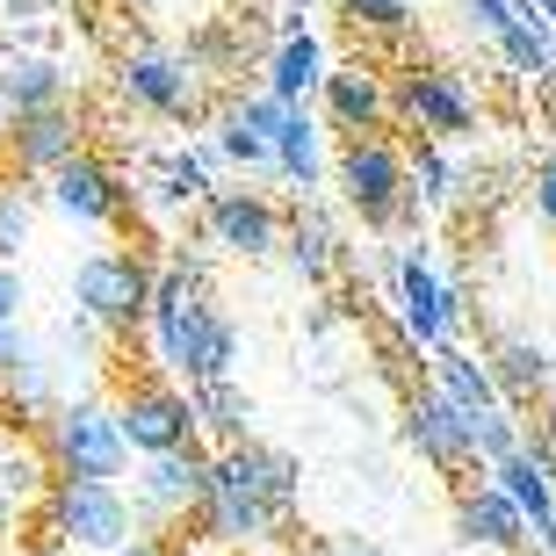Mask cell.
Listing matches in <instances>:
<instances>
[{
    "mask_svg": "<svg viewBox=\"0 0 556 556\" xmlns=\"http://www.w3.org/2000/svg\"><path fill=\"white\" fill-rule=\"evenodd\" d=\"M535 8H542V15L556 22V0H520V15H535Z\"/></svg>",
    "mask_w": 556,
    "mask_h": 556,
    "instance_id": "74e56055",
    "label": "cell"
},
{
    "mask_svg": "<svg viewBox=\"0 0 556 556\" xmlns=\"http://www.w3.org/2000/svg\"><path fill=\"white\" fill-rule=\"evenodd\" d=\"M498 51H506V59H514V73H528V80H542V73H549V65H556L549 37H542V29H535V22H528V15H520L514 29L498 37Z\"/></svg>",
    "mask_w": 556,
    "mask_h": 556,
    "instance_id": "4316f807",
    "label": "cell"
},
{
    "mask_svg": "<svg viewBox=\"0 0 556 556\" xmlns=\"http://www.w3.org/2000/svg\"><path fill=\"white\" fill-rule=\"evenodd\" d=\"M188 405H195V427H210L217 441H247V419H253V397L231 383V376H217V383H188Z\"/></svg>",
    "mask_w": 556,
    "mask_h": 556,
    "instance_id": "d6986e66",
    "label": "cell"
},
{
    "mask_svg": "<svg viewBox=\"0 0 556 556\" xmlns=\"http://www.w3.org/2000/svg\"><path fill=\"white\" fill-rule=\"evenodd\" d=\"M203 492H210V455L195 441L174 455H144L138 484H130L138 528H166V520H181V514H203Z\"/></svg>",
    "mask_w": 556,
    "mask_h": 556,
    "instance_id": "52a82bcc",
    "label": "cell"
},
{
    "mask_svg": "<svg viewBox=\"0 0 556 556\" xmlns=\"http://www.w3.org/2000/svg\"><path fill=\"white\" fill-rule=\"evenodd\" d=\"M203 225L225 253H247V261L275 247V210L261 203V195H247V188H217L203 203Z\"/></svg>",
    "mask_w": 556,
    "mask_h": 556,
    "instance_id": "5bb4252c",
    "label": "cell"
},
{
    "mask_svg": "<svg viewBox=\"0 0 556 556\" xmlns=\"http://www.w3.org/2000/svg\"><path fill=\"white\" fill-rule=\"evenodd\" d=\"M22 556H65V542H37V549H22Z\"/></svg>",
    "mask_w": 556,
    "mask_h": 556,
    "instance_id": "f35d334b",
    "label": "cell"
},
{
    "mask_svg": "<svg viewBox=\"0 0 556 556\" xmlns=\"http://www.w3.org/2000/svg\"><path fill=\"white\" fill-rule=\"evenodd\" d=\"M348 15L362 22V29H397L405 8H397V0H348Z\"/></svg>",
    "mask_w": 556,
    "mask_h": 556,
    "instance_id": "4dcf8cb0",
    "label": "cell"
},
{
    "mask_svg": "<svg viewBox=\"0 0 556 556\" xmlns=\"http://www.w3.org/2000/svg\"><path fill=\"white\" fill-rule=\"evenodd\" d=\"M289 268L304 275V282H326V275H332V231H326V217H296V225H289Z\"/></svg>",
    "mask_w": 556,
    "mask_h": 556,
    "instance_id": "cb8c5ba5",
    "label": "cell"
},
{
    "mask_svg": "<svg viewBox=\"0 0 556 556\" xmlns=\"http://www.w3.org/2000/svg\"><path fill=\"white\" fill-rule=\"evenodd\" d=\"M8 144H15L22 174H59V166L80 152V124H73L65 109H37V116H15Z\"/></svg>",
    "mask_w": 556,
    "mask_h": 556,
    "instance_id": "2e32d148",
    "label": "cell"
},
{
    "mask_svg": "<svg viewBox=\"0 0 556 556\" xmlns=\"http://www.w3.org/2000/svg\"><path fill=\"white\" fill-rule=\"evenodd\" d=\"M116 556H174V549H166V542H124Z\"/></svg>",
    "mask_w": 556,
    "mask_h": 556,
    "instance_id": "8d00e7d4",
    "label": "cell"
},
{
    "mask_svg": "<svg viewBox=\"0 0 556 556\" xmlns=\"http://www.w3.org/2000/svg\"><path fill=\"white\" fill-rule=\"evenodd\" d=\"M405 433H413V448L427 455L433 470H448V477L477 470V427H470V413H463L441 383L413 391V405H405Z\"/></svg>",
    "mask_w": 556,
    "mask_h": 556,
    "instance_id": "ba28073f",
    "label": "cell"
},
{
    "mask_svg": "<svg viewBox=\"0 0 556 556\" xmlns=\"http://www.w3.org/2000/svg\"><path fill=\"white\" fill-rule=\"evenodd\" d=\"M43 441H51V463H59V477H94V484H116L130 463V441L124 427H116V413H102V405H51L43 413Z\"/></svg>",
    "mask_w": 556,
    "mask_h": 556,
    "instance_id": "5b68a950",
    "label": "cell"
},
{
    "mask_svg": "<svg viewBox=\"0 0 556 556\" xmlns=\"http://www.w3.org/2000/svg\"><path fill=\"white\" fill-rule=\"evenodd\" d=\"M116 427H124L130 455H174V448H188V433H195V405H188L181 391H166V383H138V391H124V405H116Z\"/></svg>",
    "mask_w": 556,
    "mask_h": 556,
    "instance_id": "9c48e42d",
    "label": "cell"
},
{
    "mask_svg": "<svg viewBox=\"0 0 556 556\" xmlns=\"http://www.w3.org/2000/svg\"><path fill=\"white\" fill-rule=\"evenodd\" d=\"M152 282L160 275L144 268L138 253H87L73 268V304L102 332H138V326H152Z\"/></svg>",
    "mask_w": 556,
    "mask_h": 556,
    "instance_id": "277c9868",
    "label": "cell"
},
{
    "mask_svg": "<svg viewBox=\"0 0 556 556\" xmlns=\"http://www.w3.org/2000/svg\"><path fill=\"white\" fill-rule=\"evenodd\" d=\"M470 427H477V463H484V470H498V463H506V455L528 441V433H520V419L506 413V405H492V413H470Z\"/></svg>",
    "mask_w": 556,
    "mask_h": 556,
    "instance_id": "d4e9b609",
    "label": "cell"
},
{
    "mask_svg": "<svg viewBox=\"0 0 556 556\" xmlns=\"http://www.w3.org/2000/svg\"><path fill=\"white\" fill-rule=\"evenodd\" d=\"M311 87H318V43L296 29V37H282V51H275V65H268V94L275 102H304Z\"/></svg>",
    "mask_w": 556,
    "mask_h": 556,
    "instance_id": "7402d4cb",
    "label": "cell"
},
{
    "mask_svg": "<svg viewBox=\"0 0 556 556\" xmlns=\"http://www.w3.org/2000/svg\"><path fill=\"white\" fill-rule=\"evenodd\" d=\"M433 383H441L463 413H492V405H506L492 362H477V354H463V348H441V354H433Z\"/></svg>",
    "mask_w": 556,
    "mask_h": 556,
    "instance_id": "ac0fdd59",
    "label": "cell"
},
{
    "mask_svg": "<svg viewBox=\"0 0 556 556\" xmlns=\"http://www.w3.org/2000/svg\"><path fill=\"white\" fill-rule=\"evenodd\" d=\"M22 362H37V354L22 348V332H15V326H0V383H8V376H15Z\"/></svg>",
    "mask_w": 556,
    "mask_h": 556,
    "instance_id": "e575fe53",
    "label": "cell"
},
{
    "mask_svg": "<svg viewBox=\"0 0 556 556\" xmlns=\"http://www.w3.org/2000/svg\"><path fill=\"white\" fill-rule=\"evenodd\" d=\"M195 80H203V73H195L188 51H130V59L116 65V87H124L138 109H152V116H188L195 94H203Z\"/></svg>",
    "mask_w": 556,
    "mask_h": 556,
    "instance_id": "30bf717a",
    "label": "cell"
},
{
    "mask_svg": "<svg viewBox=\"0 0 556 556\" xmlns=\"http://www.w3.org/2000/svg\"><path fill=\"white\" fill-rule=\"evenodd\" d=\"M463 8H470V22H484V29H492V37H506V29H514V8H506V0H463Z\"/></svg>",
    "mask_w": 556,
    "mask_h": 556,
    "instance_id": "836d02e7",
    "label": "cell"
},
{
    "mask_svg": "<svg viewBox=\"0 0 556 556\" xmlns=\"http://www.w3.org/2000/svg\"><path fill=\"white\" fill-rule=\"evenodd\" d=\"M152 348H160V369L188 376V383H217L239 362V332L225 311H210L195 296V275L166 268L152 282Z\"/></svg>",
    "mask_w": 556,
    "mask_h": 556,
    "instance_id": "7a4b0ae2",
    "label": "cell"
},
{
    "mask_svg": "<svg viewBox=\"0 0 556 556\" xmlns=\"http://www.w3.org/2000/svg\"><path fill=\"white\" fill-rule=\"evenodd\" d=\"M484 362H492V376H498V391H506V397H535V391H549V376H556L549 348L528 340V332H498Z\"/></svg>",
    "mask_w": 556,
    "mask_h": 556,
    "instance_id": "e0dca14e",
    "label": "cell"
},
{
    "mask_svg": "<svg viewBox=\"0 0 556 556\" xmlns=\"http://www.w3.org/2000/svg\"><path fill=\"white\" fill-rule=\"evenodd\" d=\"M0 535H8V498H0Z\"/></svg>",
    "mask_w": 556,
    "mask_h": 556,
    "instance_id": "ab89813d",
    "label": "cell"
},
{
    "mask_svg": "<svg viewBox=\"0 0 556 556\" xmlns=\"http://www.w3.org/2000/svg\"><path fill=\"white\" fill-rule=\"evenodd\" d=\"M275 166H282L289 181H318V130H311V116L296 102H289V116H282V130H275Z\"/></svg>",
    "mask_w": 556,
    "mask_h": 556,
    "instance_id": "603a6c76",
    "label": "cell"
},
{
    "mask_svg": "<svg viewBox=\"0 0 556 556\" xmlns=\"http://www.w3.org/2000/svg\"><path fill=\"white\" fill-rule=\"evenodd\" d=\"M296 455L268 448V441H231L225 455H210V492H203V535L210 542H261L275 535L296 506Z\"/></svg>",
    "mask_w": 556,
    "mask_h": 556,
    "instance_id": "6da1fadb",
    "label": "cell"
},
{
    "mask_svg": "<svg viewBox=\"0 0 556 556\" xmlns=\"http://www.w3.org/2000/svg\"><path fill=\"white\" fill-rule=\"evenodd\" d=\"M29 217H37V195L22 181H0V261H15L29 247Z\"/></svg>",
    "mask_w": 556,
    "mask_h": 556,
    "instance_id": "484cf974",
    "label": "cell"
},
{
    "mask_svg": "<svg viewBox=\"0 0 556 556\" xmlns=\"http://www.w3.org/2000/svg\"><path fill=\"white\" fill-rule=\"evenodd\" d=\"M397 116L427 138H455V130H470V87L455 80V73H413V80L397 87Z\"/></svg>",
    "mask_w": 556,
    "mask_h": 556,
    "instance_id": "7c38bea8",
    "label": "cell"
},
{
    "mask_svg": "<svg viewBox=\"0 0 556 556\" xmlns=\"http://www.w3.org/2000/svg\"><path fill=\"white\" fill-rule=\"evenodd\" d=\"M311 556H391V549H376V542H362V535H340V542H318Z\"/></svg>",
    "mask_w": 556,
    "mask_h": 556,
    "instance_id": "d590c367",
    "label": "cell"
},
{
    "mask_svg": "<svg viewBox=\"0 0 556 556\" xmlns=\"http://www.w3.org/2000/svg\"><path fill=\"white\" fill-rule=\"evenodd\" d=\"M22 304H29V289H22L15 261H0V326H15V318H22Z\"/></svg>",
    "mask_w": 556,
    "mask_h": 556,
    "instance_id": "1f68e13d",
    "label": "cell"
},
{
    "mask_svg": "<svg viewBox=\"0 0 556 556\" xmlns=\"http://www.w3.org/2000/svg\"><path fill=\"white\" fill-rule=\"evenodd\" d=\"M51 203L73 217V225H116V181H109V166H94L87 152H73V160L51 174Z\"/></svg>",
    "mask_w": 556,
    "mask_h": 556,
    "instance_id": "9a60e30c",
    "label": "cell"
},
{
    "mask_svg": "<svg viewBox=\"0 0 556 556\" xmlns=\"http://www.w3.org/2000/svg\"><path fill=\"white\" fill-rule=\"evenodd\" d=\"M455 535L470 542V549H506V556H520L528 549V514H520L514 498H506V484H477V477H463L455 484Z\"/></svg>",
    "mask_w": 556,
    "mask_h": 556,
    "instance_id": "8fae6325",
    "label": "cell"
},
{
    "mask_svg": "<svg viewBox=\"0 0 556 556\" xmlns=\"http://www.w3.org/2000/svg\"><path fill=\"white\" fill-rule=\"evenodd\" d=\"M413 188H419V195H427V203H441V195H455V166L441 160L433 144H427V152H419V160H413Z\"/></svg>",
    "mask_w": 556,
    "mask_h": 556,
    "instance_id": "f1b7e54d",
    "label": "cell"
},
{
    "mask_svg": "<svg viewBox=\"0 0 556 556\" xmlns=\"http://www.w3.org/2000/svg\"><path fill=\"white\" fill-rule=\"evenodd\" d=\"M217 144H225V160L231 166H275V144L268 138H253L247 124H231L225 116V130H217Z\"/></svg>",
    "mask_w": 556,
    "mask_h": 556,
    "instance_id": "83f0119b",
    "label": "cell"
},
{
    "mask_svg": "<svg viewBox=\"0 0 556 556\" xmlns=\"http://www.w3.org/2000/svg\"><path fill=\"white\" fill-rule=\"evenodd\" d=\"M166 195H174V203H195V195H217V188H210V174H203V160H166Z\"/></svg>",
    "mask_w": 556,
    "mask_h": 556,
    "instance_id": "f546056e",
    "label": "cell"
},
{
    "mask_svg": "<svg viewBox=\"0 0 556 556\" xmlns=\"http://www.w3.org/2000/svg\"><path fill=\"white\" fill-rule=\"evenodd\" d=\"M0 102L15 109V116L59 109V65H51V59H37V51H22V59H8V73H0Z\"/></svg>",
    "mask_w": 556,
    "mask_h": 556,
    "instance_id": "44dd1931",
    "label": "cell"
},
{
    "mask_svg": "<svg viewBox=\"0 0 556 556\" xmlns=\"http://www.w3.org/2000/svg\"><path fill=\"white\" fill-rule=\"evenodd\" d=\"M130 8H152V0H130Z\"/></svg>",
    "mask_w": 556,
    "mask_h": 556,
    "instance_id": "60d3db41",
    "label": "cell"
},
{
    "mask_svg": "<svg viewBox=\"0 0 556 556\" xmlns=\"http://www.w3.org/2000/svg\"><path fill=\"white\" fill-rule=\"evenodd\" d=\"M340 195H348V203L362 210V225H376V231L413 225L419 203H427L413 188V166L397 160L383 138H362V130H354L348 152H340Z\"/></svg>",
    "mask_w": 556,
    "mask_h": 556,
    "instance_id": "3957f363",
    "label": "cell"
},
{
    "mask_svg": "<svg viewBox=\"0 0 556 556\" xmlns=\"http://www.w3.org/2000/svg\"><path fill=\"white\" fill-rule=\"evenodd\" d=\"M0 116H8V102H0Z\"/></svg>",
    "mask_w": 556,
    "mask_h": 556,
    "instance_id": "b9f144b4",
    "label": "cell"
},
{
    "mask_svg": "<svg viewBox=\"0 0 556 556\" xmlns=\"http://www.w3.org/2000/svg\"><path fill=\"white\" fill-rule=\"evenodd\" d=\"M326 109H332V124H340V130H376L391 102H383L376 73L354 65V73H326Z\"/></svg>",
    "mask_w": 556,
    "mask_h": 556,
    "instance_id": "ffe728a7",
    "label": "cell"
},
{
    "mask_svg": "<svg viewBox=\"0 0 556 556\" xmlns=\"http://www.w3.org/2000/svg\"><path fill=\"white\" fill-rule=\"evenodd\" d=\"M397 304H405V332H413L419 348H448V332L463 326V296H455V289H441L433 282L427 268H419V261H405V268H397Z\"/></svg>",
    "mask_w": 556,
    "mask_h": 556,
    "instance_id": "4fadbf2b",
    "label": "cell"
},
{
    "mask_svg": "<svg viewBox=\"0 0 556 556\" xmlns=\"http://www.w3.org/2000/svg\"><path fill=\"white\" fill-rule=\"evenodd\" d=\"M535 210H542V225L556 231V152H549V160H535Z\"/></svg>",
    "mask_w": 556,
    "mask_h": 556,
    "instance_id": "d6a6232c",
    "label": "cell"
},
{
    "mask_svg": "<svg viewBox=\"0 0 556 556\" xmlns=\"http://www.w3.org/2000/svg\"><path fill=\"white\" fill-rule=\"evenodd\" d=\"M130 528H138V506H130L116 484H94V477H59L51 492V542H73V549H124Z\"/></svg>",
    "mask_w": 556,
    "mask_h": 556,
    "instance_id": "8992f818",
    "label": "cell"
}]
</instances>
